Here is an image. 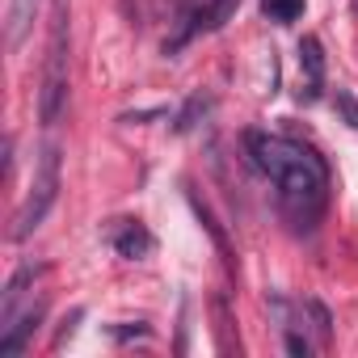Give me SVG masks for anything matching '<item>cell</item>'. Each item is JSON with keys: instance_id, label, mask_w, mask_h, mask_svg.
Returning a JSON list of instances; mask_svg holds the SVG:
<instances>
[{"instance_id": "6da1fadb", "label": "cell", "mask_w": 358, "mask_h": 358, "mask_svg": "<svg viewBox=\"0 0 358 358\" xmlns=\"http://www.w3.org/2000/svg\"><path fill=\"white\" fill-rule=\"evenodd\" d=\"M245 152H249V164L278 186L282 215L295 228L312 232L316 220L324 215V203H329V169H324V160L308 143L287 139V135H270V131H249Z\"/></svg>"}, {"instance_id": "7a4b0ae2", "label": "cell", "mask_w": 358, "mask_h": 358, "mask_svg": "<svg viewBox=\"0 0 358 358\" xmlns=\"http://www.w3.org/2000/svg\"><path fill=\"white\" fill-rule=\"evenodd\" d=\"M64 106H68V0H55L47 64H43V89H38V122L55 127L64 118Z\"/></svg>"}, {"instance_id": "3957f363", "label": "cell", "mask_w": 358, "mask_h": 358, "mask_svg": "<svg viewBox=\"0 0 358 358\" xmlns=\"http://www.w3.org/2000/svg\"><path fill=\"white\" fill-rule=\"evenodd\" d=\"M59 173H64V148L59 143H47L43 148V160H38V173H34V186H30L22 211L13 215V228H9L13 241H26L30 232L43 228V220L51 215V207L59 199Z\"/></svg>"}, {"instance_id": "277c9868", "label": "cell", "mask_w": 358, "mask_h": 358, "mask_svg": "<svg viewBox=\"0 0 358 358\" xmlns=\"http://www.w3.org/2000/svg\"><path fill=\"white\" fill-rule=\"evenodd\" d=\"M241 9V0H199V5L182 17V26H177L173 38H164V55H177L186 43H194L199 34H215L232 13Z\"/></svg>"}, {"instance_id": "5b68a950", "label": "cell", "mask_w": 358, "mask_h": 358, "mask_svg": "<svg viewBox=\"0 0 358 358\" xmlns=\"http://www.w3.org/2000/svg\"><path fill=\"white\" fill-rule=\"evenodd\" d=\"M110 245H114L118 257H127V262H143V257L156 249V236H152L139 220H122V228L110 236Z\"/></svg>"}, {"instance_id": "8992f818", "label": "cell", "mask_w": 358, "mask_h": 358, "mask_svg": "<svg viewBox=\"0 0 358 358\" xmlns=\"http://www.w3.org/2000/svg\"><path fill=\"white\" fill-rule=\"evenodd\" d=\"M38 274H43V266H34V262H26V266L13 270V278H9V287H5V299H0V329H9V324H13L17 303H22V295L30 291V282H34Z\"/></svg>"}, {"instance_id": "52a82bcc", "label": "cell", "mask_w": 358, "mask_h": 358, "mask_svg": "<svg viewBox=\"0 0 358 358\" xmlns=\"http://www.w3.org/2000/svg\"><path fill=\"white\" fill-rule=\"evenodd\" d=\"M299 64L308 72V89H299L303 101H316L320 97V85H324V51H320V38L316 34H303L299 43Z\"/></svg>"}, {"instance_id": "ba28073f", "label": "cell", "mask_w": 358, "mask_h": 358, "mask_svg": "<svg viewBox=\"0 0 358 358\" xmlns=\"http://www.w3.org/2000/svg\"><path fill=\"white\" fill-rule=\"evenodd\" d=\"M43 312H47V308H43V303H34L22 320H13V324L5 329V337H0V358H17V354L26 350V341H30V337H34V329L43 324Z\"/></svg>"}, {"instance_id": "9c48e42d", "label": "cell", "mask_w": 358, "mask_h": 358, "mask_svg": "<svg viewBox=\"0 0 358 358\" xmlns=\"http://www.w3.org/2000/svg\"><path fill=\"white\" fill-rule=\"evenodd\" d=\"M38 5H43V0H9V17H5V43H9V51H17L26 43L30 26L38 17Z\"/></svg>"}, {"instance_id": "30bf717a", "label": "cell", "mask_w": 358, "mask_h": 358, "mask_svg": "<svg viewBox=\"0 0 358 358\" xmlns=\"http://www.w3.org/2000/svg\"><path fill=\"white\" fill-rule=\"evenodd\" d=\"M211 312H215V337H220V354H236L241 341L232 337V312H228V299L215 295L211 299Z\"/></svg>"}, {"instance_id": "8fae6325", "label": "cell", "mask_w": 358, "mask_h": 358, "mask_svg": "<svg viewBox=\"0 0 358 358\" xmlns=\"http://www.w3.org/2000/svg\"><path fill=\"white\" fill-rule=\"evenodd\" d=\"M262 13H266L270 22L287 26V22H295V17L303 13V0H266V5H262Z\"/></svg>"}, {"instance_id": "7c38bea8", "label": "cell", "mask_w": 358, "mask_h": 358, "mask_svg": "<svg viewBox=\"0 0 358 358\" xmlns=\"http://www.w3.org/2000/svg\"><path fill=\"white\" fill-rule=\"evenodd\" d=\"M207 106H211V101H207L203 93H194V97H190L182 110H177V122H173V131H190V127H194V122L207 114Z\"/></svg>"}, {"instance_id": "4fadbf2b", "label": "cell", "mask_w": 358, "mask_h": 358, "mask_svg": "<svg viewBox=\"0 0 358 358\" xmlns=\"http://www.w3.org/2000/svg\"><path fill=\"white\" fill-rule=\"evenodd\" d=\"M303 308H308V316H312V324H316L320 341H329V333H333V316H329V308H324L320 299H308Z\"/></svg>"}, {"instance_id": "5bb4252c", "label": "cell", "mask_w": 358, "mask_h": 358, "mask_svg": "<svg viewBox=\"0 0 358 358\" xmlns=\"http://www.w3.org/2000/svg\"><path fill=\"white\" fill-rule=\"evenodd\" d=\"M333 106H337V114L358 131V97L350 93V89H337V97H333Z\"/></svg>"}, {"instance_id": "9a60e30c", "label": "cell", "mask_w": 358, "mask_h": 358, "mask_svg": "<svg viewBox=\"0 0 358 358\" xmlns=\"http://www.w3.org/2000/svg\"><path fill=\"white\" fill-rule=\"evenodd\" d=\"M287 354H295V358H308V354H312V345H308L299 333H287Z\"/></svg>"}, {"instance_id": "2e32d148", "label": "cell", "mask_w": 358, "mask_h": 358, "mask_svg": "<svg viewBox=\"0 0 358 358\" xmlns=\"http://www.w3.org/2000/svg\"><path fill=\"white\" fill-rule=\"evenodd\" d=\"M160 114H169L164 106H156V110H139V114H122V122H148V118H160Z\"/></svg>"}, {"instance_id": "e0dca14e", "label": "cell", "mask_w": 358, "mask_h": 358, "mask_svg": "<svg viewBox=\"0 0 358 358\" xmlns=\"http://www.w3.org/2000/svg\"><path fill=\"white\" fill-rule=\"evenodd\" d=\"M114 337L122 341V337H148V324L139 320V324H122V329H114Z\"/></svg>"}, {"instance_id": "ac0fdd59", "label": "cell", "mask_w": 358, "mask_h": 358, "mask_svg": "<svg viewBox=\"0 0 358 358\" xmlns=\"http://www.w3.org/2000/svg\"><path fill=\"white\" fill-rule=\"evenodd\" d=\"M354 9H358V5H354Z\"/></svg>"}]
</instances>
